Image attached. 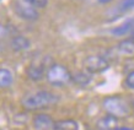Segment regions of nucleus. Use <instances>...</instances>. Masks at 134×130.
<instances>
[{
  "label": "nucleus",
  "instance_id": "f257e3e1",
  "mask_svg": "<svg viewBox=\"0 0 134 130\" xmlns=\"http://www.w3.org/2000/svg\"><path fill=\"white\" fill-rule=\"evenodd\" d=\"M59 102V96L49 91H37L26 94L21 99V104L26 110H41L55 106Z\"/></svg>",
  "mask_w": 134,
  "mask_h": 130
},
{
  "label": "nucleus",
  "instance_id": "f03ea898",
  "mask_svg": "<svg viewBox=\"0 0 134 130\" xmlns=\"http://www.w3.org/2000/svg\"><path fill=\"white\" fill-rule=\"evenodd\" d=\"M102 107L107 114L113 115L117 119L119 118H127L130 115V104L128 103L126 98H123L122 96H108L102 101Z\"/></svg>",
  "mask_w": 134,
  "mask_h": 130
},
{
  "label": "nucleus",
  "instance_id": "7ed1b4c3",
  "mask_svg": "<svg viewBox=\"0 0 134 130\" xmlns=\"http://www.w3.org/2000/svg\"><path fill=\"white\" fill-rule=\"evenodd\" d=\"M46 79L49 85L54 87H63L71 82V73L62 64H52L46 73Z\"/></svg>",
  "mask_w": 134,
  "mask_h": 130
},
{
  "label": "nucleus",
  "instance_id": "20e7f679",
  "mask_svg": "<svg viewBox=\"0 0 134 130\" xmlns=\"http://www.w3.org/2000/svg\"><path fill=\"white\" fill-rule=\"evenodd\" d=\"M14 10L20 19L25 21H36L40 17L38 9L29 4L26 0H15L14 1Z\"/></svg>",
  "mask_w": 134,
  "mask_h": 130
},
{
  "label": "nucleus",
  "instance_id": "39448f33",
  "mask_svg": "<svg viewBox=\"0 0 134 130\" xmlns=\"http://www.w3.org/2000/svg\"><path fill=\"white\" fill-rule=\"evenodd\" d=\"M110 68V63L101 55H89L84 60V69L89 74H100Z\"/></svg>",
  "mask_w": 134,
  "mask_h": 130
},
{
  "label": "nucleus",
  "instance_id": "423d86ee",
  "mask_svg": "<svg viewBox=\"0 0 134 130\" xmlns=\"http://www.w3.org/2000/svg\"><path fill=\"white\" fill-rule=\"evenodd\" d=\"M49 66H46L44 61H32L26 69V75L32 81H41L46 76Z\"/></svg>",
  "mask_w": 134,
  "mask_h": 130
},
{
  "label": "nucleus",
  "instance_id": "0eeeda50",
  "mask_svg": "<svg viewBox=\"0 0 134 130\" xmlns=\"http://www.w3.org/2000/svg\"><path fill=\"white\" fill-rule=\"evenodd\" d=\"M54 119L46 113L36 114L32 119L33 128L36 130H53L54 128Z\"/></svg>",
  "mask_w": 134,
  "mask_h": 130
},
{
  "label": "nucleus",
  "instance_id": "6e6552de",
  "mask_svg": "<svg viewBox=\"0 0 134 130\" xmlns=\"http://www.w3.org/2000/svg\"><path fill=\"white\" fill-rule=\"evenodd\" d=\"M31 45V42L27 37L21 36V34H14L10 39V48L14 52H24L27 50Z\"/></svg>",
  "mask_w": 134,
  "mask_h": 130
},
{
  "label": "nucleus",
  "instance_id": "1a4fd4ad",
  "mask_svg": "<svg viewBox=\"0 0 134 130\" xmlns=\"http://www.w3.org/2000/svg\"><path fill=\"white\" fill-rule=\"evenodd\" d=\"M118 126V119L113 115L107 114L105 117H102L96 123V128L98 130H113L114 128Z\"/></svg>",
  "mask_w": 134,
  "mask_h": 130
},
{
  "label": "nucleus",
  "instance_id": "9d476101",
  "mask_svg": "<svg viewBox=\"0 0 134 130\" xmlns=\"http://www.w3.org/2000/svg\"><path fill=\"white\" fill-rule=\"evenodd\" d=\"M133 29H134V21L129 20V21H127V22H124V23L119 25V26H117V27L112 28L110 31V33L112 34V36H117V37L127 36V34L130 33Z\"/></svg>",
  "mask_w": 134,
  "mask_h": 130
},
{
  "label": "nucleus",
  "instance_id": "9b49d317",
  "mask_svg": "<svg viewBox=\"0 0 134 130\" xmlns=\"http://www.w3.org/2000/svg\"><path fill=\"white\" fill-rule=\"evenodd\" d=\"M117 50L122 55H134V38H127L118 43Z\"/></svg>",
  "mask_w": 134,
  "mask_h": 130
},
{
  "label": "nucleus",
  "instance_id": "f8f14e48",
  "mask_svg": "<svg viewBox=\"0 0 134 130\" xmlns=\"http://www.w3.org/2000/svg\"><path fill=\"white\" fill-rule=\"evenodd\" d=\"M53 130H79V124L73 119H62L54 123Z\"/></svg>",
  "mask_w": 134,
  "mask_h": 130
},
{
  "label": "nucleus",
  "instance_id": "ddd939ff",
  "mask_svg": "<svg viewBox=\"0 0 134 130\" xmlns=\"http://www.w3.org/2000/svg\"><path fill=\"white\" fill-rule=\"evenodd\" d=\"M71 81L75 85L86 86L91 81V74H89L87 71H77L75 74H71Z\"/></svg>",
  "mask_w": 134,
  "mask_h": 130
},
{
  "label": "nucleus",
  "instance_id": "4468645a",
  "mask_svg": "<svg viewBox=\"0 0 134 130\" xmlns=\"http://www.w3.org/2000/svg\"><path fill=\"white\" fill-rule=\"evenodd\" d=\"M14 82V75L9 69H0V88H8Z\"/></svg>",
  "mask_w": 134,
  "mask_h": 130
},
{
  "label": "nucleus",
  "instance_id": "2eb2a0df",
  "mask_svg": "<svg viewBox=\"0 0 134 130\" xmlns=\"http://www.w3.org/2000/svg\"><path fill=\"white\" fill-rule=\"evenodd\" d=\"M134 9V0H121V3L117 5L116 10L118 11V14H123Z\"/></svg>",
  "mask_w": 134,
  "mask_h": 130
},
{
  "label": "nucleus",
  "instance_id": "dca6fc26",
  "mask_svg": "<svg viewBox=\"0 0 134 130\" xmlns=\"http://www.w3.org/2000/svg\"><path fill=\"white\" fill-rule=\"evenodd\" d=\"M11 33H12V28L10 26L0 23V41H3V39H5L6 37L11 36Z\"/></svg>",
  "mask_w": 134,
  "mask_h": 130
},
{
  "label": "nucleus",
  "instance_id": "f3484780",
  "mask_svg": "<svg viewBox=\"0 0 134 130\" xmlns=\"http://www.w3.org/2000/svg\"><path fill=\"white\" fill-rule=\"evenodd\" d=\"M26 1L36 9H44L48 5V0H26Z\"/></svg>",
  "mask_w": 134,
  "mask_h": 130
},
{
  "label": "nucleus",
  "instance_id": "a211bd4d",
  "mask_svg": "<svg viewBox=\"0 0 134 130\" xmlns=\"http://www.w3.org/2000/svg\"><path fill=\"white\" fill-rule=\"evenodd\" d=\"M124 85L130 90H134V70L130 71L128 75H127L126 80H124Z\"/></svg>",
  "mask_w": 134,
  "mask_h": 130
},
{
  "label": "nucleus",
  "instance_id": "6ab92c4d",
  "mask_svg": "<svg viewBox=\"0 0 134 130\" xmlns=\"http://www.w3.org/2000/svg\"><path fill=\"white\" fill-rule=\"evenodd\" d=\"M113 130H133V129H130V128H127V126H117V128H114Z\"/></svg>",
  "mask_w": 134,
  "mask_h": 130
}]
</instances>
